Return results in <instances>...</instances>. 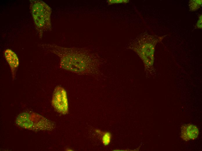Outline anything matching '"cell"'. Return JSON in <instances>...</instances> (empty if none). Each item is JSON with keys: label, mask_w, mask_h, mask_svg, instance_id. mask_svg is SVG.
Returning a JSON list of instances; mask_svg holds the SVG:
<instances>
[{"label": "cell", "mask_w": 202, "mask_h": 151, "mask_svg": "<svg viewBox=\"0 0 202 151\" xmlns=\"http://www.w3.org/2000/svg\"><path fill=\"white\" fill-rule=\"evenodd\" d=\"M39 46L57 55L62 69L81 75L96 77L100 73L101 61L92 51L85 48L65 47L53 44H42Z\"/></svg>", "instance_id": "1"}, {"label": "cell", "mask_w": 202, "mask_h": 151, "mask_svg": "<svg viewBox=\"0 0 202 151\" xmlns=\"http://www.w3.org/2000/svg\"><path fill=\"white\" fill-rule=\"evenodd\" d=\"M160 37L148 35L145 38L137 39L128 45V48L134 51L142 60L147 76L152 75L154 72L155 46L157 42L162 40Z\"/></svg>", "instance_id": "2"}, {"label": "cell", "mask_w": 202, "mask_h": 151, "mask_svg": "<svg viewBox=\"0 0 202 151\" xmlns=\"http://www.w3.org/2000/svg\"><path fill=\"white\" fill-rule=\"evenodd\" d=\"M29 1L30 10L39 37L41 38L44 33L51 30V9L42 1Z\"/></svg>", "instance_id": "3"}, {"label": "cell", "mask_w": 202, "mask_h": 151, "mask_svg": "<svg viewBox=\"0 0 202 151\" xmlns=\"http://www.w3.org/2000/svg\"><path fill=\"white\" fill-rule=\"evenodd\" d=\"M16 122L22 127L34 131L50 130L54 127L51 121L35 113H22L18 116Z\"/></svg>", "instance_id": "4"}, {"label": "cell", "mask_w": 202, "mask_h": 151, "mask_svg": "<svg viewBox=\"0 0 202 151\" xmlns=\"http://www.w3.org/2000/svg\"><path fill=\"white\" fill-rule=\"evenodd\" d=\"M51 104L55 110L58 113L65 114L68 110V104L67 92L65 89L60 86L55 88L52 96Z\"/></svg>", "instance_id": "5"}, {"label": "cell", "mask_w": 202, "mask_h": 151, "mask_svg": "<svg viewBox=\"0 0 202 151\" xmlns=\"http://www.w3.org/2000/svg\"><path fill=\"white\" fill-rule=\"evenodd\" d=\"M4 54L5 59L10 68L12 80H14L19 64L18 57L16 54L10 49L5 50Z\"/></svg>", "instance_id": "6"}, {"label": "cell", "mask_w": 202, "mask_h": 151, "mask_svg": "<svg viewBox=\"0 0 202 151\" xmlns=\"http://www.w3.org/2000/svg\"><path fill=\"white\" fill-rule=\"evenodd\" d=\"M181 131V137L185 141L195 139L198 137L199 133L197 127L190 124L182 125Z\"/></svg>", "instance_id": "7"}, {"label": "cell", "mask_w": 202, "mask_h": 151, "mask_svg": "<svg viewBox=\"0 0 202 151\" xmlns=\"http://www.w3.org/2000/svg\"><path fill=\"white\" fill-rule=\"evenodd\" d=\"M201 4V0H190L189 3L190 10L194 11L197 10L200 8Z\"/></svg>", "instance_id": "8"}, {"label": "cell", "mask_w": 202, "mask_h": 151, "mask_svg": "<svg viewBox=\"0 0 202 151\" xmlns=\"http://www.w3.org/2000/svg\"><path fill=\"white\" fill-rule=\"evenodd\" d=\"M102 141L104 145H108L110 142L111 135L109 132H106L102 134Z\"/></svg>", "instance_id": "9"}, {"label": "cell", "mask_w": 202, "mask_h": 151, "mask_svg": "<svg viewBox=\"0 0 202 151\" xmlns=\"http://www.w3.org/2000/svg\"><path fill=\"white\" fill-rule=\"evenodd\" d=\"M129 2L128 0H109L107 1L109 4L115 3H127Z\"/></svg>", "instance_id": "10"}, {"label": "cell", "mask_w": 202, "mask_h": 151, "mask_svg": "<svg viewBox=\"0 0 202 151\" xmlns=\"http://www.w3.org/2000/svg\"><path fill=\"white\" fill-rule=\"evenodd\" d=\"M195 27L196 28L202 29V15H201L199 17V19L196 24Z\"/></svg>", "instance_id": "11"}]
</instances>
